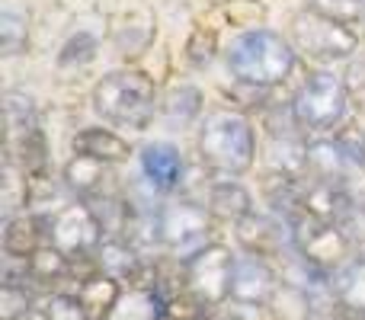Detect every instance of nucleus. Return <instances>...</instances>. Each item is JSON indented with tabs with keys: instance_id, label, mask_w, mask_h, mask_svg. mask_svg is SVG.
I'll list each match as a JSON object with an SVG mask.
<instances>
[{
	"instance_id": "nucleus-14",
	"label": "nucleus",
	"mask_w": 365,
	"mask_h": 320,
	"mask_svg": "<svg viewBox=\"0 0 365 320\" xmlns=\"http://www.w3.org/2000/svg\"><path fill=\"white\" fill-rule=\"evenodd\" d=\"M160 317H167V301L160 298V291L135 285V289H128V295H119L113 314L106 320H160Z\"/></svg>"
},
{
	"instance_id": "nucleus-1",
	"label": "nucleus",
	"mask_w": 365,
	"mask_h": 320,
	"mask_svg": "<svg viewBox=\"0 0 365 320\" xmlns=\"http://www.w3.org/2000/svg\"><path fill=\"white\" fill-rule=\"evenodd\" d=\"M227 68L247 87H276L295 68V45L272 29H250L231 42Z\"/></svg>"
},
{
	"instance_id": "nucleus-5",
	"label": "nucleus",
	"mask_w": 365,
	"mask_h": 320,
	"mask_svg": "<svg viewBox=\"0 0 365 320\" xmlns=\"http://www.w3.org/2000/svg\"><path fill=\"white\" fill-rule=\"evenodd\" d=\"M292 45L295 51L314 58V61H343L359 48L353 26H343L321 13H298L292 19Z\"/></svg>"
},
{
	"instance_id": "nucleus-20",
	"label": "nucleus",
	"mask_w": 365,
	"mask_h": 320,
	"mask_svg": "<svg viewBox=\"0 0 365 320\" xmlns=\"http://www.w3.org/2000/svg\"><path fill=\"white\" fill-rule=\"evenodd\" d=\"M6 128H10V145L23 141L26 135L38 132V115H36L32 96L19 93V90L6 93Z\"/></svg>"
},
{
	"instance_id": "nucleus-28",
	"label": "nucleus",
	"mask_w": 365,
	"mask_h": 320,
	"mask_svg": "<svg viewBox=\"0 0 365 320\" xmlns=\"http://www.w3.org/2000/svg\"><path fill=\"white\" fill-rule=\"evenodd\" d=\"M16 320H51L48 317V311H38V308H29L26 314H19Z\"/></svg>"
},
{
	"instance_id": "nucleus-7",
	"label": "nucleus",
	"mask_w": 365,
	"mask_h": 320,
	"mask_svg": "<svg viewBox=\"0 0 365 320\" xmlns=\"http://www.w3.org/2000/svg\"><path fill=\"white\" fill-rule=\"evenodd\" d=\"M45 237L55 250H61L64 257H90L96 244L103 240V227L96 221L93 208L87 202H71L61 205L58 212H51L48 218H42Z\"/></svg>"
},
{
	"instance_id": "nucleus-12",
	"label": "nucleus",
	"mask_w": 365,
	"mask_h": 320,
	"mask_svg": "<svg viewBox=\"0 0 365 320\" xmlns=\"http://www.w3.org/2000/svg\"><path fill=\"white\" fill-rule=\"evenodd\" d=\"M96 269L103 276L115 279V282H128V285H138L141 276V257L128 240L113 237V240H103L100 253H96Z\"/></svg>"
},
{
	"instance_id": "nucleus-18",
	"label": "nucleus",
	"mask_w": 365,
	"mask_h": 320,
	"mask_svg": "<svg viewBox=\"0 0 365 320\" xmlns=\"http://www.w3.org/2000/svg\"><path fill=\"white\" fill-rule=\"evenodd\" d=\"M45 227L42 218H32V215H16V218H6V231H4V250L13 259H29L38 250V240H42Z\"/></svg>"
},
{
	"instance_id": "nucleus-4",
	"label": "nucleus",
	"mask_w": 365,
	"mask_h": 320,
	"mask_svg": "<svg viewBox=\"0 0 365 320\" xmlns=\"http://www.w3.org/2000/svg\"><path fill=\"white\" fill-rule=\"evenodd\" d=\"M292 106V122L298 128H308V132H327L336 128L346 115L349 106V87L340 74L334 71H314L308 74V81L298 87Z\"/></svg>"
},
{
	"instance_id": "nucleus-11",
	"label": "nucleus",
	"mask_w": 365,
	"mask_h": 320,
	"mask_svg": "<svg viewBox=\"0 0 365 320\" xmlns=\"http://www.w3.org/2000/svg\"><path fill=\"white\" fill-rule=\"evenodd\" d=\"M141 176L151 192H170L182 182V158L173 145L154 141L141 151Z\"/></svg>"
},
{
	"instance_id": "nucleus-13",
	"label": "nucleus",
	"mask_w": 365,
	"mask_h": 320,
	"mask_svg": "<svg viewBox=\"0 0 365 320\" xmlns=\"http://www.w3.org/2000/svg\"><path fill=\"white\" fill-rule=\"evenodd\" d=\"M109 163L87 158V154H74V160L64 167V182L81 195L83 202L96 199V195H106V180H109Z\"/></svg>"
},
{
	"instance_id": "nucleus-17",
	"label": "nucleus",
	"mask_w": 365,
	"mask_h": 320,
	"mask_svg": "<svg viewBox=\"0 0 365 320\" xmlns=\"http://www.w3.org/2000/svg\"><path fill=\"white\" fill-rule=\"evenodd\" d=\"M77 298H81V304L87 308V314L90 320H106L109 314H113V308H115V301H119V282L115 279H109V276H87L81 285H77V291H74Z\"/></svg>"
},
{
	"instance_id": "nucleus-19",
	"label": "nucleus",
	"mask_w": 365,
	"mask_h": 320,
	"mask_svg": "<svg viewBox=\"0 0 365 320\" xmlns=\"http://www.w3.org/2000/svg\"><path fill=\"white\" fill-rule=\"evenodd\" d=\"M237 237L250 247V253H259V257H269L282 247V224L269 218H259V215H247V218L237 221Z\"/></svg>"
},
{
	"instance_id": "nucleus-6",
	"label": "nucleus",
	"mask_w": 365,
	"mask_h": 320,
	"mask_svg": "<svg viewBox=\"0 0 365 320\" xmlns=\"http://www.w3.org/2000/svg\"><path fill=\"white\" fill-rule=\"evenodd\" d=\"M231 272L234 257L225 247H205L195 257L182 263V289L202 304V308H215L225 298H231Z\"/></svg>"
},
{
	"instance_id": "nucleus-8",
	"label": "nucleus",
	"mask_w": 365,
	"mask_h": 320,
	"mask_svg": "<svg viewBox=\"0 0 365 320\" xmlns=\"http://www.w3.org/2000/svg\"><path fill=\"white\" fill-rule=\"evenodd\" d=\"M349 234L343 231V224L336 221H324L314 215H295L292 218V247L298 250V257H304L308 263L330 269V266L343 263V257L349 253Z\"/></svg>"
},
{
	"instance_id": "nucleus-25",
	"label": "nucleus",
	"mask_w": 365,
	"mask_h": 320,
	"mask_svg": "<svg viewBox=\"0 0 365 320\" xmlns=\"http://www.w3.org/2000/svg\"><path fill=\"white\" fill-rule=\"evenodd\" d=\"M48 317L51 320H90L87 308L81 304V298L77 295H64V291H58V295H51L48 301Z\"/></svg>"
},
{
	"instance_id": "nucleus-16",
	"label": "nucleus",
	"mask_w": 365,
	"mask_h": 320,
	"mask_svg": "<svg viewBox=\"0 0 365 320\" xmlns=\"http://www.w3.org/2000/svg\"><path fill=\"white\" fill-rule=\"evenodd\" d=\"M74 151L96 158L103 163H122V160H128L132 148H128L125 138H119L109 128H83L81 135H74Z\"/></svg>"
},
{
	"instance_id": "nucleus-9",
	"label": "nucleus",
	"mask_w": 365,
	"mask_h": 320,
	"mask_svg": "<svg viewBox=\"0 0 365 320\" xmlns=\"http://www.w3.org/2000/svg\"><path fill=\"white\" fill-rule=\"evenodd\" d=\"M208 231H212V218L202 205L195 202H170L160 208V237L170 253L186 263L199 250L208 247Z\"/></svg>"
},
{
	"instance_id": "nucleus-21",
	"label": "nucleus",
	"mask_w": 365,
	"mask_h": 320,
	"mask_svg": "<svg viewBox=\"0 0 365 320\" xmlns=\"http://www.w3.org/2000/svg\"><path fill=\"white\" fill-rule=\"evenodd\" d=\"M29 42V13L23 6L4 4L0 10V45H4V55H19Z\"/></svg>"
},
{
	"instance_id": "nucleus-24",
	"label": "nucleus",
	"mask_w": 365,
	"mask_h": 320,
	"mask_svg": "<svg viewBox=\"0 0 365 320\" xmlns=\"http://www.w3.org/2000/svg\"><path fill=\"white\" fill-rule=\"evenodd\" d=\"M308 10L336 19L343 26H356L359 19H365V0H308Z\"/></svg>"
},
{
	"instance_id": "nucleus-27",
	"label": "nucleus",
	"mask_w": 365,
	"mask_h": 320,
	"mask_svg": "<svg viewBox=\"0 0 365 320\" xmlns=\"http://www.w3.org/2000/svg\"><path fill=\"white\" fill-rule=\"evenodd\" d=\"M346 87H349V96H356V100L365 106V58L359 64H353L346 74Z\"/></svg>"
},
{
	"instance_id": "nucleus-26",
	"label": "nucleus",
	"mask_w": 365,
	"mask_h": 320,
	"mask_svg": "<svg viewBox=\"0 0 365 320\" xmlns=\"http://www.w3.org/2000/svg\"><path fill=\"white\" fill-rule=\"evenodd\" d=\"M96 51V38L87 32H77L68 45L61 48V64H87Z\"/></svg>"
},
{
	"instance_id": "nucleus-10",
	"label": "nucleus",
	"mask_w": 365,
	"mask_h": 320,
	"mask_svg": "<svg viewBox=\"0 0 365 320\" xmlns=\"http://www.w3.org/2000/svg\"><path fill=\"white\" fill-rule=\"evenodd\" d=\"M279 291V282L259 253H244L234 259L231 298L237 304H266Z\"/></svg>"
},
{
	"instance_id": "nucleus-22",
	"label": "nucleus",
	"mask_w": 365,
	"mask_h": 320,
	"mask_svg": "<svg viewBox=\"0 0 365 320\" xmlns=\"http://www.w3.org/2000/svg\"><path fill=\"white\" fill-rule=\"evenodd\" d=\"M336 298H340L343 311L365 314V259H356L343 276L336 279Z\"/></svg>"
},
{
	"instance_id": "nucleus-23",
	"label": "nucleus",
	"mask_w": 365,
	"mask_h": 320,
	"mask_svg": "<svg viewBox=\"0 0 365 320\" xmlns=\"http://www.w3.org/2000/svg\"><path fill=\"white\" fill-rule=\"evenodd\" d=\"M202 109V93L195 87H177L164 103V115L170 125H189Z\"/></svg>"
},
{
	"instance_id": "nucleus-15",
	"label": "nucleus",
	"mask_w": 365,
	"mask_h": 320,
	"mask_svg": "<svg viewBox=\"0 0 365 320\" xmlns=\"http://www.w3.org/2000/svg\"><path fill=\"white\" fill-rule=\"evenodd\" d=\"M208 212L237 224L240 218H247V215L253 212L250 192H247L240 182H234L231 176H225V180H218V182L208 186Z\"/></svg>"
},
{
	"instance_id": "nucleus-3",
	"label": "nucleus",
	"mask_w": 365,
	"mask_h": 320,
	"mask_svg": "<svg viewBox=\"0 0 365 320\" xmlns=\"http://www.w3.org/2000/svg\"><path fill=\"white\" fill-rule=\"evenodd\" d=\"M199 154L202 163L218 176L247 173L257 158V135H253L250 119L240 113L205 115L199 132Z\"/></svg>"
},
{
	"instance_id": "nucleus-2",
	"label": "nucleus",
	"mask_w": 365,
	"mask_h": 320,
	"mask_svg": "<svg viewBox=\"0 0 365 320\" xmlns=\"http://www.w3.org/2000/svg\"><path fill=\"white\" fill-rule=\"evenodd\" d=\"M93 109L109 125L145 132L158 113V87L141 71H113L96 83Z\"/></svg>"
}]
</instances>
